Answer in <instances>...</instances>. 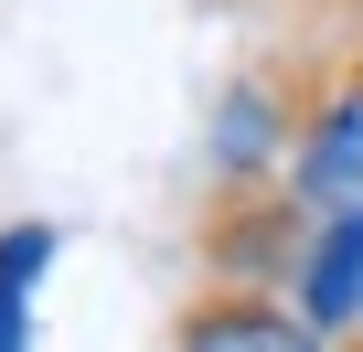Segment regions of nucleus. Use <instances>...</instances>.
<instances>
[{"instance_id":"f257e3e1","label":"nucleus","mask_w":363,"mask_h":352,"mask_svg":"<svg viewBox=\"0 0 363 352\" xmlns=\"http://www.w3.org/2000/svg\"><path fill=\"white\" fill-rule=\"evenodd\" d=\"M299 193H310V203H331V214H342V203H363V75H352V86H342V96L310 118Z\"/></svg>"},{"instance_id":"f03ea898","label":"nucleus","mask_w":363,"mask_h":352,"mask_svg":"<svg viewBox=\"0 0 363 352\" xmlns=\"http://www.w3.org/2000/svg\"><path fill=\"white\" fill-rule=\"evenodd\" d=\"M299 288H310V320H320V331H342V320L363 310V203L331 214V235L310 246V278H299Z\"/></svg>"},{"instance_id":"7ed1b4c3","label":"nucleus","mask_w":363,"mask_h":352,"mask_svg":"<svg viewBox=\"0 0 363 352\" xmlns=\"http://www.w3.org/2000/svg\"><path fill=\"white\" fill-rule=\"evenodd\" d=\"M267 149H278V96H267V86H235L225 118H214V171H225V182H246Z\"/></svg>"},{"instance_id":"20e7f679","label":"nucleus","mask_w":363,"mask_h":352,"mask_svg":"<svg viewBox=\"0 0 363 352\" xmlns=\"http://www.w3.org/2000/svg\"><path fill=\"white\" fill-rule=\"evenodd\" d=\"M43 256H54V235H43V225H11V235H0V352L22 341V299H33Z\"/></svg>"},{"instance_id":"39448f33","label":"nucleus","mask_w":363,"mask_h":352,"mask_svg":"<svg viewBox=\"0 0 363 352\" xmlns=\"http://www.w3.org/2000/svg\"><path fill=\"white\" fill-rule=\"evenodd\" d=\"M182 341H299V320H289V310L214 299V310H182Z\"/></svg>"}]
</instances>
